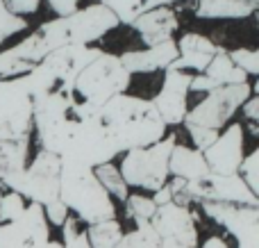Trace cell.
<instances>
[{"label": "cell", "instance_id": "1", "mask_svg": "<svg viewBox=\"0 0 259 248\" xmlns=\"http://www.w3.org/2000/svg\"><path fill=\"white\" fill-rule=\"evenodd\" d=\"M121 25L114 12L94 3L84 9L46 21L23 41L0 50V80L27 75L48 53L64 46H91Z\"/></svg>", "mask_w": 259, "mask_h": 248}, {"label": "cell", "instance_id": "2", "mask_svg": "<svg viewBox=\"0 0 259 248\" xmlns=\"http://www.w3.org/2000/svg\"><path fill=\"white\" fill-rule=\"evenodd\" d=\"M105 130L118 155L134 148H146L166 137V123L161 121L150 98L132 94H118L100 107Z\"/></svg>", "mask_w": 259, "mask_h": 248}, {"label": "cell", "instance_id": "3", "mask_svg": "<svg viewBox=\"0 0 259 248\" xmlns=\"http://www.w3.org/2000/svg\"><path fill=\"white\" fill-rule=\"evenodd\" d=\"M59 200L66 205L68 214L75 217L84 226L116 219V203L103 189L94 169L84 167V164L62 162Z\"/></svg>", "mask_w": 259, "mask_h": 248}, {"label": "cell", "instance_id": "4", "mask_svg": "<svg viewBox=\"0 0 259 248\" xmlns=\"http://www.w3.org/2000/svg\"><path fill=\"white\" fill-rule=\"evenodd\" d=\"M71 89L80 100L91 107H103L114 96L125 94L132 85V75L123 68L118 55L100 48L75 75L68 80Z\"/></svg>", "mask_w": 259, "mask_h": 248}, {"label": "cell", "instance_id": "5", "mask_svg": "<svg viewBox=\"0 0 259 248\" xmlns=\"http://www.w3.org/2000/svg\"><path fill=\"white\" fill-rule=\"evenodd\" d=\"M175 144H178V135H166L152 146L123 153L118 171L130 189L150 191V194L161 189L168 182V157Z\"/></svg>", "mask_w": 259, "mask_h": 248}, {"label": "cell", "instance_id": "6", "mask_svg": "<svg viewBox=\"0 0 259 248\" xmlns=\"http://www.w3.org/2000/svg\"><path fill=\"white\" fill-rule=\"evenodd\" d=\"M252 94H257V85L252 80L241 82V85L219 87V89L205 94V98L198 100L193 107H189L182 123L184 126L205 128V130L211 132H221Z\"/></svg>", "mask_w": 259, "mask_h": 248}, {"label": "cell", "instance_id": "7", "mask_svg": "<svg viewBox=\"0 0 259 248\" xmlns=\"http://www.w3.org/2000/svg\"><path fill=\"white\" fill-rule=\"evenodd\" d=\"M34 100L27 77L0 80V141L32 139Z\"/></svg>", "mask_w": 259, "mask_h": 248}, {"label": "cell", "instance_id": "8", "mask_svg": "<svg viewBox=\"0 0 259 248\" xmlns=\"http://www.w3.org/2000/svg\"><path fill=\"white\" fill-rule=\"evenodd\" d=\"M59 171H62V159L39 148L34 157L27 162L25 171L9 187V191L21 194L27 203L46 208L59 198Z\"/></svg>", "mask_w": 259, "mask_h": 248}, {"label": "cell", "instance_id": "9", "mask_svg": "<svg viewBox=\"0 0 259 248\" xmlns=\"http://www.w3.org/2000/svg\"><path fill=\"white\" fill-rule=\"evenodd\" d=\"M150 226L159 237V248H200L198 214L193 208L178 203L159 205Z\"/></svg>", "mask_w": 259, "mask_h": 248}, {"label": "cell", "instance_id": "10", "mask_svg": "<svg viewBox=\"0 0 259 248\" xmlns=\"http://www.w3.org/2000/svg\"><path fill=\"white\" fill-rule=\"evenodd\" d=\"M198 208L237 239V248H259V208L228 203H200Z\"/></svg>", "mask_w": 259, "mask_h": 248}, {"label": "cell", "instance_id": "11", "mask_svg": "<svg viewBox=\"0 0 259 248\" xmlns=\"http://www.w3.org/2000/svg\"><path fill=\"white\" fill-rule=\"evenodd\" d=\"M207 167L216 176H234L246 157V130L239 121H230L219 132L216 141L202 150Z\"/></svg>", "mask_w": 259, "mask_h": 248}, {"label": "cell", "instance_id": "12", "mask_svg": "<svg viewBox=\"0 0 259 248\" xmlns=\"http://www.w3.org/2000/svg\"><path fill=\"white\" fill-rule=\"evenodd\" d=\"M50 239L44 208L27 203L25 212L9 223H0V248H41Z\"/></svg>", "mask_w": 259, "mask_h": 248}, {"label": "cell", "instance_id": "13", "mask_svg": "<svg viewBox=\"0 0 259 248\" xmlns=\"http://www.w3.org/2000/svg\"><path fill=\"white\" fill-rule=\"evenodd\" d=\"M191 77L189 73L178 71V68H166L164 71V82H161V89L155 94L152 105L159 112L161 121L168 126H180L184 121L189 112V85H191Z\"/></svg>", "mask_w": 259, "mask_h": 248}, {"label": "cell", "instance_id": "14", "mask_svg": "<svg viewBox=\"0 0 259 248\" xmlns=\"http://www.w3.org/2000/svg\"><path fill=\"white\" fill-rule=\"evenodd\" d=\"M241 82H250V77L230 59L228 48L219 46L214 59L207 64V68L202 73L191 77L189 85V94H209V91L219 89V87L228 85H241Z\"/></svg>", "mask_w": 259, "mask_h": 248}, {"label": "cell", "instance_id": "15", "mask_svg": "<svg viewBox=\"0 0 259 248\" xmlns=\"http://www.w3.org/2000/svg\"><path fill=\"white\" fill-rule=\"evenodd\" d=\"M178 57L170 64V68H178V71H184L189 75H198L207 68V64L214 59L219 46L205 34H198V32H187L182 34L178 41Z\"/></svg>", "mask_w": 259, "mask_h": 248}, {"label": "cell", "instance_id": "16", "mask_svg": "<svg viewBox=\"0 0 259 248\" xmlns=\"http://www.w3.org/2000/svg\"><path fill=\"white\" fill-rule=\"evenodd\" d=\"M130 27L137 32L141 44L146 46V48H150V46L164 44V41L173 39V34L180 27V18H178V14H175V9L157 7V9H150V12L141 14V16H137L130 23Z\"/></svg>", "mask_w": 259, "mask_h": 248}, {"label": "cell", "instance_id": "17", "mask_svg": "<svg viewBox=\"0 0 259 248\" xmlns=\"http://www.w3.org/2000/svg\"><path fill=\"white\" fill-rule=\"evenodd\" d=\"M178 57V46L175 39H168L164 44L150 46L143 50H127V53L118 55L123 68L130 75H143V73H155V71H166Z\"/></svg>", "mask_w": 259, "mask_h": 248}, {"label": "cell", "instance_id": "18", "mask_svg": "<svg viewBox=\"0 0 259 248\" xmlns=\"http://www.w3.org/2000/svg\"><path fill=\"white\" fill-rule=\"evenodd\" d=\"M259 0H193L191 9L205 21H241L257 12Z\"/></svg>", "mask_w": 259, "mask_h": 248}, {"label": "cell", "instance_id": "19", "mask_svg": "<svg viewBox=\"0 0 259 248\" xmlns=\"http://www.w3.org/2000/svg\"><path fill=\"white\" fill-rule=\"evenodd\" d=\"M209 167H207L205 157L200 150L187 144H175L168 157V178H180V180H200V178L209 176Z\"/></svg>", "mask_w": 259, "mask_h": 248}, {"label": "cell", "instance_id": "20", "mask_svg": "<svg viewBox=\"0 0 259 248\" xmlns=\"http://www.w3.org/2000/svg\"><path fill=\"white\" fill-rule=\"evenodd\" d=\"M30 162V139L0 141V187L9 191Z\"/></svg>", "mask_w": 259, "mask_h": 248}, {"label": "cell", "instance_id": "21", "mask_svg": "<svg viewBox=\"0 0 259 248\" xmlns=\"http://www.w3.org/2000/svg\"><path fill=\"white\" fill-rule=\"evenodd\" d=\"M84 232H87V239H89L91 248H114L125 230H123L118 219H107V221L84 226Z\"/></svg>", "mask_w": 259, "mask_h": 248}, {"label": "cell", "instance_id": "22", "mask_svg": "<svg viewBox=\"0 0 259 248\" xmlns=\"http://www.w3.org/2000/svg\"><path fill=\"white\" fill-rule=\"evenodd\" d=\"M94 173H96V178H98V182L103 185V189L112 196V200L125 203V198L130 194V187L125 185V180H123V176H121V171H118L116 164L114 162L100 164V167L94 169Z\"/></svg>", "mask_w": 259, "mask_h": 248}, {"label": "cell", "instance_id": "23", "mask_svg": "<svg viewBox=\"0 0 259 248\" xmlns=\"http://www.w3.org/2000/svg\"><path fill=\"white\" fill-rule=\"evenodd\" d=\"M123 205H125V217L134 223V228L150 226L152 217H155V212H157L155 200L146 194H139V191L127 194V198Z\"/></svg>", "mask_w": 259, "mask_h": 248}, {"label": "cell", "instance_id": "24", "mask_svg": "<svg viewBox=\"0 0 259 248\" xmlns=\"http://www.w3.org/2000/svg\"><path fill=\"white\" fill-rule=\"evenodd\" d=\"M114 248H159V237L152 230V226L134 228L130 232H123V237Z\"/></svg>", "mask_w": 259, "mask_h": 248}, {"label": "cell", "instance_id": "25", "mask_svg": "<svg viewBox=\"0 0 259 248\" xmlns=\"http://www.w3.org/2000/svg\"><path fill=\"white\" fill-rule=\"evenodd\" d=\"M27 208V200L16 191H3L0 196V223L16 221Z\"/></svg>", "mask_w": 259, "mask_h": 248}, {"label": "cell", "instance_id": "26", "mask_svg": "<svg viewBox=\"0 0 259 248\" xmlns=\"http://www.w3.org/2000/svg\"><path fill=\"white\" fill-rule=\"evenodd\" d=\"M62 246L64 248H91L89 239H87V232L82 228V223L75 217H68L62 226Z\"/></svg>", "mask_w": 259, "mask_h": 248}, {"label": "cell", "instance_id": "27", "mask_svg": "<svg viewBox=\"0 0 259 248\" xmlns=\"http://www.w3.org/2000/svg\"><path fill=\"white\" fill-rule=\"evenodd\" d=\"M237 176L246 182V187L259 198V150H250L243 157L241 167H239Z\"/></svg>", "mask_w": 259, "mask_h": 248}, {"label": "cell", "instance_id": "28", "mask_svg": "<svg viewBox=\"0 0 259 248\" xmlns=\"http://www.w3.org/2000/svg\"><path fill=\"white\" fill-rule=\"evenodd\" d=\"M230 59H232L234 64H237L239 68H241L243 73H246L250 80H255L259 75V53L255 48H234V50H228Z\"/></svg>", "mask_w": 259, "mask_h": 248}, {"label": "cell", "instance_id": "29", "mask_svg": "<svg viewBox=\"0 0 259 248\" xmlns=\"http://www.w3.org/2000/svg\"><path fill=\"white\" fill-rule=\"evenodd\" d=\"M27 27V21L21 16H14L7 7H5V0H0V46H5L14 34L23 32Z\"/></svg>", "mask_w": 259, "mask_h": 248}, {"label": "cell", "instance_id": "30", "mask_svg": "<svg viewBox=\"0 0 259 248\" xmlns=\"http://www.w3.org/2000/svg\"><path fill=\"white\" fill-rule=\"evenodd\" d=\"M241 126L243 130H246V135H250L252 139H257L259 137V96L252 94L250 98L246 100V103L241 105Z\"/></svg>", "mask_w": 259, "mask_h": 248}, {"label": "cell", "instance_id": "31", "mask_svg": "<svg viewBox=\"0 0 259 248\" xmlns=\"http://www.w3.org/2000/svg\"><path fill=\"white\" fill-rule=\"evenodd\" d=\"M44 214H46V221H48L50 228H62L64 221L71 217V214H68V210H66V205H64L59 198L55 200V203L46 205V208H44Z\"/></svg>", "mask_w": 259, "mask_h": 248}, {"label": "cell", "instance_id": "32", "mask_svg": "<svg viewBox=\"0 0 259 248\" xmlns=\"http://www.w3.org/2000/svg\"><path fill=\"white\" fill-rule=\"evenodd\" d=\"M39 5H41V0H5V7H7L14 16H21V18L34 14L36 9H39Z\"/></svg>", "mask_w": 259, "mask_h": 248}, {"label": "cell", "instance_id": "33", "mask_svg": "<svg viewBox=\"0 0 259 248\" xmlns=\"http://www.w3.org/2000/svg\"><path fill=\"white\" fill-rule=\"evenodd\" d=\"M46 3H48V7L53 9L57 16H68V14L77 12L80 0H46Z\"/></svg>", "mask_w": 259, "mask_h": 248}, {"label": "cell", "instance_id": "34", "mask_svg": "<svg viewBox=\"0 0 259 248\" xmlns=\"http://www.w3.org/2000/svg\"><path fill=\"white\" fill-rule=\"evenodd\" d=\"M150 198L155 200L157 208H159V205H166V203H173V191H170V185L166 182V185L161 187V189H157L155 194L150 196Z\"/></svg>", "mask_w": 259, "mask_h": 248}, {"label": "cell", "instance_id": "35", "mask_svg": "<svg viewBox=\"0 0 259 248\" xmlns=\"http://www.w3.org/2000/svg\"><path fill=\"white\" fill-rule=\"evenodd\" d=\"M200 248H230V244H228V239H225V237L211 235V237H207V239H205V244H200Z\"/></svg>", "mask_w": 259, "mask_h": 248}, {"label": "cell", "instance_id": "36", "mask_svg": "<svg viewBox=\"0 0 259 248\" xmlns=\"http://www.w3.org/2000/svg\"><path fill=\"white\" fill-rule=\"evenodd\" d=\"M41 248H64V246H62V241L59 239H48Z\"/></svg>", "mask_w": 259, "mask_h": 248}]
</instances>
